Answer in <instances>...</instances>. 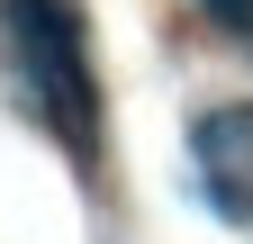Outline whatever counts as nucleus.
Here are the masks:
<instances>
[{"label":"nucleus","mask_w":253,"mask_h":244,"mask_svg":"<svg viewBox=\"0 0 253 244\" xmlns=\"http://www.w3.org/2000/svg\"><path fill=\"white\" fill-rule=\"evenodd\" d=\"M0 90L45 136H63V154H90L100 100H90V54H82L73 0H0Z\"/></svg>","instance_id":"f257e3e1"}]
</instances>
